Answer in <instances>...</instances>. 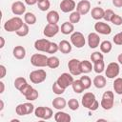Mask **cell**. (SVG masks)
I'll return each instance as SVG.
<instances>
[{
	"instance_id": "cell-44",
	"label": "cell",
	"mask_w": 122,
	"mask_h": 122,
	"mask_svg": "<svg viewBox=\"0 0 122 122\" xmlns=\"http://www.w3.org/2000/svg\"><path fill=\"white\" fill-rule=\"evenodd\" d=\"M111 22H112L113 25H115V26H120V25H122V17H121L120 15L114 13V14L112 15V19H111Z\"/></svg>"
},
{
	"instance_id": "cell-5",
	"label": "cell",
	"mask_w": 122,
	"mask_h": 122,
	"mask_svg": "<svg viewBox=\"0 0 122 122\" xmlns=\"http://www.w3.org/2000/svg\"><path fill=\"white\" fill-rule=\"evenodd\" d=\"M47 62H48V57L45 54L34 53L30 57V63L34 67H39V68L46 67L47 66Z\"/></svg>"
},
{
	"instance_id": "cell-17",
	"label": "cell",
	"mask_w": 122,
	"mask_h": 122,
	"mask_svg": "<svg viewBox=\"0 0 122 122\" xmlns=\"http://www.w3.org/2000/svg\"><path fill=\"white\" fill-rule=\"evenodd\" d=\"M75 6L73 0H62L60 3V9L63 12H71L75 9Z\"/></svg>"
},
{
	"instance_id": "cell-52",
	"label": "cell",
	"mask_w": 122,
	"mask_h": 122,
	"mask_svg": "<svg viewBox=\"0 0 122 122\" xmlns=\"http://www.w3.org/2000/svg\"><path fill=\"white\" fill-rule=\"evenodd\" d=\"M0 87H1V90H0V93H3L4 92V91H5V84L1 81L0 82Z\"/></svg>"
},
{
	"instance_id": "cell-33",
	"label": "cell",
	"mask_w": 122,
	"mask_h": 122,
	"mask_svg": "<svg viewBox=\"0 0 122 122\" xmlns=\"http://www.w3.org/2000/svg\"><path fill=\"white\" fill-rule=\"evenodd\" d=\"M93 70L96 73H101L105 70V63L103 60H99L95 63H93Z\"/></svg>"
},
{
	"instance_id": "cell-9",
	"label": "cell",
	"mask_w": 122,
	"mask_h": 122,
	"mask_svg": "<svg viewBox=\"0 0 122 122\" xmlns=\"http://www.w3.org/2000/svg\"><path fill=\"white\" fill-rule=\"evenodd\" d=\"M73 77H72V74L71 73H68V72H64L62 73L56 80V82L59 84V86H61L63 89H67L69 86H71L73 82Z\"/></svg>"
},
{
	"instance_id": "cell-45",
	"label": "cell",
	"mask_w": 122,
	"mask_h": 122,
	"mask_svg": "<svg viewBox=\"0 0 122 122\" xmlns=\"http://www.w3.org/2000/svg\"><path fill=\"white\" fill-rule=\"evenodd\" d=\"M57 51H59L58 45H57L56 43H54V42H51L50 47H49V49H48V51H47V53L52 54V53H55Z\"/></svg>"
},
{
	"instance_id": "cell-19",
	"label": "cell",
	"mask_w": 122,
	"mask_h": 122,
	"mask_svg": "<svg viewBox=\"0 0 122 122\" xmlns=\"http://www.w3.org/2000/svg\"><path fill=\"white\" fill-rule=\"evenodd\" d=\"M54 120L56 122H70L71 120V117L70 114H68L67 112L58 111L55 114H54Z\"/></svg>"
},
{
	"instance_id": "cell-46",
	"label": "cell",
	"mask_w": 122,
	"mask_h": 122,
	"mask_svg": "<svg viewBox=\"0 0 122 122\" xmlns=\"http://www.w3.org/2000/svg\"><path fill=\"white\" fill-rule=\"evenodd\" d=\"M113 14H114V12L112 11V10L108 9V10H105V12H104V17H103V18H104L107 22H111V19H112V17Z\"/></svg>"
},
{
	"instance_id": "cell-21",
	"label": "cell",
	"mask_w": 122,
	"mask_h": 122,
	"mask_svg": "<svg viewBox=\"0 0 122 122\" xmlns=\"http://www.w3.org/2000/svg\"><path fill=\"white\" fill-rule=\"evenodd\" d=\"M59 13L56 11V10H51L47 13V16H46V19H47V22L50 23V24H57L58 21H59Z\"/></svg>"
},
{
	"instance_id": "cell-38",
	"label": "cell",
	"mask_w": 122,
	"mask_h": 122,
	"mask_svg": "<svg viewBox=\"0 0 122 122\" xmlns=\"http://www.w3.org/2000/svg\"><path fill=\"white\" fill-rule=\"evenodd\" d=\"M68 106L71 111H76L79 108V102L75 98H71L68 101Z\"/></svg>"
},
{
	"instance_id": "cell-26",
	"label": "cell",
	"mask_w": 122,
	"mask_h": 122,
	"mask_svg": "<svg viewBox=\"0 0 122 122\" xmlns=\"http://www.w3.org/2000/svg\"><path fill=\"white\" fill-rule=\"evenodd\" d=\"M80 69H81L82 73H89L93 69V66L92 65L91 61L83 60V61H80Z\"/></svg>"
},
{
	"instance_id": "cell-2",
	"label": "cell",
	"mask_w": 122,
	"mask_h": 122,
	"mask_svg": "<svg viewBox=\"0 0 122 122\" xmlns=\"http://www.w3.org/2000/svg\"><path fill=\"white\" fill-rule=\"evenodd\" d=\"M23 24H24L23 23V20L20 17L15 16V17H12V18L7 20L4 23V29L8 32H12V31L18 30L22 27Z\"/></svg>"
},
{
	"instance_id": "cell-6",
	"label": "cell",
	"mask_w": 122,
	"mask_h": 122,
	"mask_svg": "<svg viewBox=\"0 0 122 122\" xmlns=\"http://www.w3.org/2000/svg\"><path fill=\"white\" fill-rule=\"evenodd\" d=\"M71 44L78 48V49H81L85 46V43H86V40H85V37L83 35L82 32L80 31H73L71 35Z\"/></svg>"
},
{
	"instance_id": "cell-47",
	"label": "cell",
	"mask_w": 122,
	"mask_h": 122,
	"mask_svg": "<svg viewBox=\"0 0 122 122\" xmlns=\"http://www.w3.org/2000/svg\"><path fill=\"white\" fill-rule=\"evenodd\" d=\"M112 41L115 45H122V31L115 34L112 38Z\"/></svg>"
},
{
	"instance_id": "cell-15",
	"label": "cell",
	"mask_w": 122,
	"mask_h": 122,
	"mask_svg": "<svg viewBox=\"0 0 122 122\" xmlns=\"http://www.w3.org/2000/svg\"><path fill=\"white\" fill-rule=\"evenodd\" d=\"M51 42L48 39H38L34 42V48L36 51H43V52H47L49 47H50Z\"/></svg>"
},
{
	"instance_id": "cell-4",
	"label": "cell",
	"mask_w": 122,
	"mask_h": 122,
	"mask_svg": "<svg viewBox=\"0 0 122 122\" xmlns=\"http://www.w3.org/2000/svg\"><path fill=\"white\" fill-rule=\"evenodd\" d=\"M46 78H47V72L43 69L32 71L30 73V82H32L33 84H40V83L44 82L46 80Z\"/></svg>"
},
{
	"instance_id": "cell-25",
	"label": "cell",
	"mask_w": 122,
	"mask_h": 122,
	"mask_svg": "<svg viewBox=\"0 0 122 122\" xmlns=\"http://www.w3.org/2000/svg\"><path fill=\"white\" fill-rule=\"evenodd\" d=\"M92 83L95 86V88H97V89H103L106 86V78H105V76H103L101 74H98V75H96L93 78Z\"/></svg>"
},
{
	"instance_id": "cell-22",
	"label": "cell",
	"mask_w": 122,
	"mask_h": 122,
	"mask_svg": "<svg viewBox=\"0 0 122 122\" xmlns=\"http://www.w3.org/2000/svg\"><path fill=\"white\" fill-rule=\"evenodd\" d=\"M104 12H105V10L102 8L94 7V8H92V10L91 11V14H92V17L94 20H100L104 17Z\"/></svg>"
},
{
	"instance_id": "cell-57",
	"label": "cell",
	"mask_w": 122,
	"mask_h": 122,
	"mask_svg": "<svg viewBox=\"0 0 122 122\" xmlns=\"http://www.w3.org/2000/svg\"><path fill=\"white\" fill-rule=\"evenodd\" d=\"M121 104H122V99H121Z\"/></svg>"
},
{
	"instance_id": "cell-55",
	"label": "cell",
	"mask_w": 122,
	"mask_h": 122,
	"mask_svg": "<svg viewBox=\"0 0 122 122\" xmlns=\"http://www.w3.org/2000/svg\"><path fill=\"white\" fill-rule=\"evenodd\" d=\"M0 104H1V107H0V111H2L4 109V102L3 100H0Z\"/></svg>"
},
{
	"instance_id": "cell-7",
	"label": "cell",
	"mask_w": 122,
	"mask_h": 122,
	"mask_svg": "<svg viewBox=\"0 0 122 122\" xmlns=\"http://www.w3.org/2000/svg\"><path fill=\"white\" fill-rule=\"evenodd\" d=\"M119 72H120V67L119 64L116 62H111L107 66V69L105 70V74L110 79H113L116 76H118Z\"/></svg>"
},
{
	"instance_id": "cell-12",
	"label": "cell",
	"mask_w": 122,
	"mask_h": 122,
	"mask_svg": "<svg viewBox=\"0 0 122 122\" xmlns=\"http://www.w3.org/2000/svg\"><path fill=\"white\" fill-rule=\"evenodd\" d=\"M94 30H96V32L100 33V34H104V35H109L112 32V28L109 24L104 23V22H96L94 24Z\"/></svg>"
},
{
	"instance_id": "cell-32",
	"label": "cell",
	"mask_w": 122,
	"mask_h": 122,
	"mask_svg": "<svg viewBox=\"0 0 122 122\" xmlns=\"http://www.w3.org/2000/svg\"><path fill=\"white\" fill-rule=\"evenodd\" d=\"M29 31H30V29H29V25L24 23L22 25V27L15 31V33L18 35V36H21V37H24V36H27L29 34Z\"/></svg>"
},
{
	"instance_id": "cell-37",
	"label": "cell",
	"mask_w": 122,
	"mask_h": 122,
	"mask_svg": "<svg viewBox=\"0 0 122 122\" xmlns=\"http://www.w3.org/2000/svg\"><path fill=\"white\" fill-rule=\"evenodd\" d=\"M51 89H52L53 93H55V94H57V95H61V94L64 93V92H65V89H63L61 86H59V84H58L56 81L53 83Z\"/></svg>"
},
{
	"instance_id": "cell-11",
	"label": "cell",
	"mask_w": 122,
	"mask_h": 122,
	"mask_svg": "<svg viewBox=\"0 0 122 122\" xmlns=\"http://www.w3.org/2000/svg\"><path fill=\"white\" fill-rule=\"evenodd\" d=\"M60 28L57 24H50L48 23L46 25V27L44 28V30H43V34L46 36V37H53L54 35H56L59 31Z\"/></svg>"
},
{
	"instance_id": "cell-49",
	"label": "cell",
	"mask_w": 122,
	"mask_h": 122,
	"mask_svg": "<svg viewBox=\"0 0 122 122\" xmlns=\"http://www.w3.org/2000/svg\"><path fill=\"white\" fill-rule=\"evenodd\" d=\"M0 71H1V73H0V78L2 79V78H4V77L6 76V72H7L6 67H5L4 65H0Z\"/></svg>"
},
{
	"instance_id": "cell-27",
	"label": "cell",
	"mask_w": 122,
	"mask_h": 122,
	"mask_svg": "<svg viewBox=\"0 0 122 122\" xmlns=\"http://www.w3.org/2000/svg\"><path fill=\"white\" fill-rule=\"evenodd\" d=\"M60 65V61L59 58L56 56H51L48 57V62H47V66L51 69H56L58 68Z\"/></svg>"
},
{
	"instance_id": "cell-36",
	"label": "cell",
	"mask_w": 122,
	"mask_h": 122,
	"mask_svg": "<svg viewBox=\"0 0 122 122\" xmlns=\"http://www.w3.org/2000/svg\"><path fill=\"white\" fill-rule=\"evenodd\" d=\"M37 6H38V9L42 11H46L50 9L51 7V3L49 0H43V1H40L37 3Z\"/></svg>"
},
{
	"instance_id": "cell-24",
	"label": "cell",
	"mask_w": 122,
	"mask_h": 122,
	"mask_svg": "<svg viewBox=\"0 0 122 122\" xmlns=\"http://www.w3.org/2000/svg\"><path fill=\"white\" fill-rule=\"evenodd\" d=\"M58 47H59V51L62 53L67 54V53H70L71 51V45L67 40H61L60 43L58 44Z\"/></svg>"
},
{
	"instance_id": "cell-31",
	"label": "cell",
	"mask_w": 122,
	"mask_h": 122,
	"mask_svg": "<svg viewBox=\"0 0 122 122\" xmlns=\"http://www.w3.org/2000/svg\"><path fill=\"white\" fill-rule=\"evenodd\" d=\"M113 90L117 94H122V78L117 77L113 82Z\"/></svg>"
},
{
	"instance_id": "cell-13",
	"label": "cell",
	"mask_w": 122,
	"mask_h": 122,
	"mask_svg": "<svg viewBox=\"0 0 122 122\" xmlns=\"http://www.w3.org/2000/svg\"><path fill=\"white\" fill-rule=\"evenodd\" d=\"M76 10L81 14L85 15L91 10V3L88 0H81L76 5Z\"/></svg>"
},
{
	"instance_id": "cell-42",
	"label": "cell",
	"mask_w": 122,
	"mask_h": 122,
	"mask_svg": "<svg viewBox=\"0 0 122 122\" xmlns=\"http://www.w3.org/2000/svg\"><path fill=\"white\" fill-rule=\"evenodd\" d=\"M32 90H33V88H32L30 84H27V85H25V86H24V87H23L19 92H20L24 96H27L28 94H30V93L31 92V91H32Z\"/></svg>"
},
{
	"instance_id": "cell-18",
	"label": "cell",
	"mask_w": 122,
	"mask_h": 122,
	"mask_svg": "<svg viewBox=\"0 0 122 122\" xmlns=\"http://www.w3.org/2000/svg\"><path fill=\"white\" fill-rule=\"evenodd\" d=\"M12 54L13 56L18 59V60H21V59H24L25 56H26V50L23 46H15L13 48V51H12Z\"/></svg>"
},
{
	"instance_id": "cell-34",
	"label": "cell",
	"mask_w": 122,
	"mask_h": 122,
	"mask_svg": "<svg viewBox=\"0 0 122 122\" xmlns=\"http://www.w3.org/2000/svg\"><path fill=\"white\" fill-rule=\"evenodd\" d=\"M27 80L24 77H17L14 80V87L15 89H17L18 91H20L25 85H27Z\"/></svg>"
},
{
	"instance_id": "cell-28",
	"label": "cell",
	"mask_w": 122,
	"mask_h": 122,
	"mask_svg": "<svg viewBox=\"0 0 122 122\" xmlns=\"http://www.w3.org/2000/svg\"><path fill=\"white\" fill-rule=\"evenodd\" d=\"M24 21L28 25H34L36 23V16L32 12H26L24 15Z\"/></svg>"
},
{
	"instance_id": "cell-14",
	"label": "cell",
	"mask_w": 122,
	"mask_h": 122,
	"mask_svg": "<svg viewBox=\"0 0 122 122\" xmlns=\"http://www.w3.org/2000/svg\"><path fill=\"white\" fill-rule=\"evenodd\" d=\"M11 11L15 15H22L26 11V6L21 1H15L11 5Z\"/></svg>"
},
{
	"instance_id": "cell-35",
	"label": "cell",
	"mask_w": 122,
	"mask_h": 122,
	"mask_svg": "<svg viewBox=\"0 0 122 122\" xmlns=\"http://www.w3.org/2000/svg\"><path fill=\"white\" fill-rule=\"evenodd\" d=\"M69 19H70V22H71V23L76 24V23H78V22L80 21V19H81V14H80L77 10H76V11H71V13L70 14Z\"/></svg>"
},
{
	"instance_id": "cell-3",
	"label": "cell",
	"mask_w": 122,
	"mask_h": 122,
	"mask_svg": "<svg viewBox=\"0 0 122 122\" xmlns=\"http://www.w3.org/2000/svg\"><path fill=\"white\" fill-rule=\"evenodd\" d=\"M113 104H114V94L112 91H107L103 93L102 95V99H101V107L108 111V110H111L112 107H113Z\"/></svg>"
},
{
	"instance_id": "cell-53",
	"label": "cell",
	"mask_w": 122,
	"mask_h": 122,
	"mask_svg": "<svg viewBox=\"0 0 122 122\" xmlns=\"http://www.w3.org/2000/svg\"><path fill=\"white\" fill-rule=\"evenodd\" d=\"M0 41H1V44H0V48L2 49L4 46H5V39H4V37H0Z\"/></svg>"
},
{
	"instance_id": "cell-50",
	"label": "cell",
	"mask_w": 122,
	"mask_h": 122,
	"mask_svg": "<svg viewBox=\"0 0 122 122\" xmlns=\"http://www.w3.org/2000/svg\"><path fill=\"white\" fill-rule=\"evenodd\" d=\"M112 5L116 8L122 7V0H112Z\"/></svg>"
},
{
	"instance_id": "cell-51",
	"label": "cell",
	"mask_w": 122,
	"mask_h": 122,
	"mask_svg": "<svg viewBox=\"0 0 122 122\" xmlns=\"http://www.w3.org/2000/svg\"><path fill=\"white\" fill-rule=\"evenodd\" d=\"M25 3L29 6H32V5L37 3V0H25Z\"/></svg>"
},
{
	"instance_id": "cell-8",
	"label": "cell",
	"mask_w": 122,
	"mask_h": 122,
	"mask_svg": "<svg viewBox=\"0 0 122 122\" xmlns=\"http://www.w3.org/2000/svg\"><path fill=\"white\" fill-rule=\"evenodd\" d=\"M34 114L38 118L49 120L50 118L52 117L53 113H52V110L51 108H48V107H37L34 110Z\"/></svg>"
},
{
	"instance_id": "cell-43",
	"label": "cell",
	"mask_w": 122,
	"mask_h": 122,
	"mask_svg": "<svg viewBox=\"0 0 122 122\" xmlns=\"http://www.w3.org/2000/svg\"><path fill=\"white\" fill-rule=\"evenodd\" d=\"M38 92L35 90V89H33L32 91H31V92L30 93V94H28L27 96H25L26 97V99L28 100V101H34V100H36L37 98H38Z\"/></svg>"
},
{
	"instance_id": "cell-29",
	"label": "cell",
	"mask_w": 122,
	"mask_h": 122,
	"mask_svg": "<svg viewBox=\"0 0 122 122\" xmlns=\"http://www.w3.org/2000/svg\"><path fill=\"white\" fill-rule=\"evenodd\" d=\"M100 51L103 52V53H109L112 49V42L108 41V40H105L103 42L100 43Z\"/></svg>"
},
{
	"instance_id": "cell-10",
	"label": "cell",
	"mask_w": 122,
	"mask_h": 122,
	"mask_svg": "<svg viewBox=\"0 0 122 122\" xmlns=\"http://www.w3.org/2000/svg\"><path fill=\"white\" fill-rule=\"evenodd\" d=\"M68 68H69L70 73L74 76L80 75L82 73L81 69H80V61L78 59H75V58L71 59L68 63Z\"/></svg>"
},
{
	"instance_id": "cell-56",
	"label": "cell",
	"mask_w": 122,
	"mask_h": 122,
	"mask_svg": "<svg viewBox=\"0 0 122 122\" xmlns=\"http://www.w3.org/2000/svg\"><path fill=\"white\" fill-rule=\"evenodd\" d=\"M40 1H43V0H37V3H38V2H40Z\"/></svg>"
},
{
	"instance_id": "cell-41",
	"label": "cell",
	"mask_w": 122,
	"mask_h": 122,
	"mask_svg": "<svg viewBox=\"0 0 122 122\" xmlns=\"http://www.w3.org/2000/svg\"><path fill=\"white\" fill-rule=\"evenodd\" d=\"M80 80H81V82H82V84H83V86H84L85 90L89 89V88L92 86V80H91V78H90L89 76H87V75L81 76Z\"/></svg>"
},
{
	"instance_id": "cell-54",
	"label": "cell",
	"mask_w": 122,
	"mask_h": 122,
	"mask_svg": "<svg viewBox=\"0 0 122 122\" xmlns=\"http://www.w3.org/2000/svg\"><path fill=\"white\" fill-rule=\"evenodd\" d=\"M117 61L119 62V64L122 65V53H120V54L117 56Z\"/></svg>"
},
{
	"instance_id": "cell-1",
	"label": "cell",
	"mask_w": 122,
	"mask_h": 122,
	"mask_svg": "<svg viewBox=\"0 0 122 122\" xmlns=\"http://www.w3.org/2000/svg\"><path fill=\"white\" fill-rule=\"evenodd\" d=\"M82 105L91 110V111H96L99 107V103L95 98V95L92 92H86L84 93V95L82 96Z\"/></svg>"
},
{
	"instance_id": "cell-48",
	"label": "cell",
	"mask_w": 122,
	"mask_h": 122,
	"mask_svg": "<svg viewBox=\"0 0 122 122\" xmlns=\"http://www.w3.org/2000/svg\"><path fill=\"white\" fill-rule=\"evenodd\" d=\"M24 105H25V108H26V111H27V114H30L34 111L33 104H31L30 102H26V103H24Z\"/></svg>"
},
{
	"instance_id": "cell-20",
	"label": "cell",
	"mask_w": 122,
	"mask_h": 122,
	"mask_svg": "<svg viewBox=\"0 0 122 122\" xmlns=\"http://www.w3.org/2000/svg\"><path fill=\"white\" fill-rule=\"evenodd\" d=\"M52 107L54 108V109H56V110H59V111H61V110H63L65 107H66V105L68 104L67 103V101H66V99L65 98H63V97H56V98H54L53 100H52Z\"/></svg>"
},
{
	"instance_id": "cell-40",
	"label": "cell",
	"mask_w": 122,
	"mask_h": 122,
	"mask_svg": "<svg viewBox=\"0 0 122 122\" xmlns=\"http://www.w3.org/2000/svg\"><path fill=\"white\" fill-rule=\"evenodd\" d=\"M15 112H16V114L17 115H20V116L27 115V111H26V108H25L24 103L17 105L16 108H15Z\"/></svg>"
},
{
	"instance_id": "cell-30",
	"label": "cell",
	"mask_w": 122,
	"mask_h": 122,
	"mask_svg": "<svg viewBox=\"0 0 122 122\" xmlns=\"http://www.w3.org/2000/svg\"><path fill=\"white\" fill-rule=\"evenodd\" d=\"M71 87H72L73 92H76V93H80L85 90V88H84V86H83V84H82L80 79L79 80H74L72 82V84H71Z\"/></svg>"
},
{
	"instance_id": "cell-16",
	"label": "cell",
	"mask_w": 122,
	"mask_h": 122,
	"mask_svg": "<svg viewBox=\"0 0 122 122\" xmlns=\"http://www.w3.org/2000/svg\"><path fill=\"white\" fill-rule=\"evenodd\" d=\"M88 44L91 49H95L100 44V37L96 32H91L88 35Z\"/></svg>"
},
{
	"instance_id": "cell-39",
	"label": "cell",
	"mask_w": 122,
	"mask_h": 122,
	"mask_svg": "<svg viewBox=\"0 0 122 122\" xmlns=\"http://www.w3.org/2000/svg\"><path fill=\"white\" fill-rule=\"evenodd\" d=\"M103 58H104L103 53H101L99 51H94L91 54V60H92V63H95L99 60H103Z\"/></svg>"
},
{
	"instance_id": "cell-23",
	"label": "cell",
	"mask_w": 122,
	"mask_h": 122,
	"mask_svg": "<svg viewBox=\"0 0 122 122\" xmlns=\"http://www.w3.org/2000/svg\"><path fill=\"white\" fill-rule=\"evenodd\" d=\"M60 30H61V32H62L63 34H66V35L71 34V33L73 32V30H74V26H73V24L71 23V22H64V23L61 25Z\"/></svg>"
}]
</instances>
